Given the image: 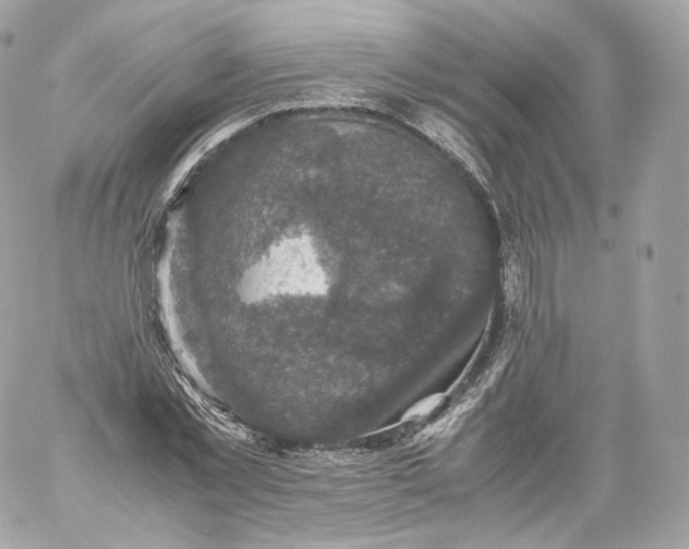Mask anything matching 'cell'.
Here are the masks:
<instances>
[{
  "label": "cell",
  "mask_w": 689,
  "mask_h": 549,
  "mask_svg": "<svg viewBox=\"0 0 689 549\" xmlns=\"http://www.w3.org/2000/svg\"><path fill=\"white\" fill-rule=\"evenodd\" d=\"M327 290V274L315 242L303 231L285 236L245 281L250 297L266 291L317 296Z\"/></svg>",
  "instance_id": "obj_1"
}]
</instances>
